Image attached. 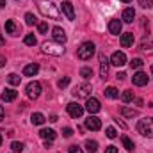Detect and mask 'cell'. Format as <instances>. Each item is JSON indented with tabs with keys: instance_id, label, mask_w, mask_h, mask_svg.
Returning <instances> with one entry per match:
<instances>
[{
	"instance_id": "cell-6",
	"label": "cell",
	"mask_w": 153,
	"mask_h": 153,
	"mask_svg": "<svg viewBox=\"0 0 153 153\" xmlns=\"http://www.w3.org/2000/svg\"><path fill=\"white\" fill-rule=\"evenodd\" d=\"M25 93H27V96L30 98V100H38L39 94H41V84L39 82H30L29 85H27V89H25Z\"/></svg>"
},
{
	"instance_id": "cell-25",
	"label": "cell",
	"mask_w": 153,
	"mask_h": 153,
	"mask_svg": "<svg viewBox=\"0 0 153 153\" xmlns=\"http://www.w3.org/2000/svg\"><path fill=\"white\" fill-rule=\"evenodd\" d=\"M121 116H125V117H135V116H139V112H137L135 109H128V107H121Z\"/></svg>"
},
{
	"instance_id": "cell-26",
	"label": "cell",
	"mask_w": 153,
	"mask_h": 153,
	"mask_svg": "<svg viewBox=\"0 0 153 153\" xmlns=\"http://www.w3.org/2000/svg\"><path fill=\"white\" fill-rule=\"evenodd\" d=\"M7 82H9L11 85H20V82H22V76L16 75V73H9V75H7Z\"/></svg>"
},
{
	"instance_id": "cell-8",
	"label": "cell",
	"mask_w": 153,
	"mask_h": 153,
	"mask_svg": "<svg viewBox=\"0 0 153 153\" xmlns=\"http://www.w3.org/2000/svg\"><path fill=\"white\" fill-rule=\"evenodd\" d=\"M52 38H53L55 43H59V45H64L68 41V36H66L64 29H61V27H53L52 29Z\"/></svg>"
},
{
	"instance_id": "cell-21",
	"label": "cell",
	"mask_w": 153,
	"mask_h": 153,
	"mask_svg": "<svg viewBox=\"0 0 153 153\" xmlns=\"http://www.w3.org/2000/svg\"><path fill=\"white\" fill-rule=\"evenodd\" d=\"M5 32H7V34H13V36L18 34V27H16V23H14L13 20H7V22H5Z\"/></svg>"
},
{
	"instance_id": "cell-20",
	"label": "cell",
	"mask_w": 153,
	"mask_h": 153,
	"mask_svg": "<svg viewBox=\"0 0 153 153\" xmlns=\"http://www.w3.org/2000/svg\"><path fill=\"white\" fill-rule=\"evenodd\" d=\"M39 135H41L45 141H53V139H55V132H53L52 128H43V130L39 132Z\"/></svg>"
},
{
	"instance_id": "cell-19",
	"label": "cell",
	"mask_w": 153,
	"mask_h": 153,
	"mask_svg": "<svg viewBox=\"0 0 153 153\" xmlns=\"http://www.w3.org/2000/svg\"><path fill=\"white\" fill-rule=\"evenodd\" d=\"M134 18H135V11H134V7H126V9L123 11V20H125L126 23H132Z\"/></svg>"
},
{
	"instance_id": "cell-35",
	"label": "cell",
	"mask_w": 153,
	"mask_h": 153,
	"mask_svg": "<svg viewBox=\"0 0 153 153\" xmlns=\"http://www.w3.org/2000/svg\"><path fill=\"white\" fill-rule=\"evenodd\" d=\"M38 29H39V34H46L48 32V23L46 22H41L38 25Z\"/></svg>"
},
{
	"instance_id": "cell-36",
	"label": "cell",
	"mask_w": 153,
	"mask_h": 153,
	"mask_svg": "<svg viewBox=\"0 0 153 153\" xmlns=\"http://www.w3.org/2000/svg\"><path fill=\"white\" fill-rule=\"evenodd\" d=\"M139 5L144 9H150V7H153V0H139Z\"/></svg>"
},
{
	"instance_id": "cell-49",
	"label": "cell",
	"mask_w": 153,
	"mask_h": 153,
	"mask_svg": "<svg viewBox=\"0 0 153 153\" xmlns=\"http://www.w3.org/2000/svg\"><path fill=\"white\" fill-rule=\"evenodd\" d=\"M152 75H153V66H152Z\"/></svg>"
},
{
	"instance_id": "cell-44",
	"label": "cell",
	"mask_w": 153,
	"mask_h": 153,
	"mask_svg": "<svg viewBox=\"0 0 153 153\" xmlns=\"http://www.w3.org/2000/svg\"><path fill=\"white\" fill-rule=\"evenodd\" d=\"M2 119H4V107L0 105V121H2Z\"/></svg>"
},
{
	"instance_id": "cell-34",
	"label": "cell",
	"mask_w": 153,
	"mask_h": 153,
	"mask_svg": "<svg viewBox=\"0 0 153 153\" xmlns=\"http://www.w3.org/2000/svg\"><path fill=\"white\" fill-rule=\"evenodd\" d=\"M105 134H107L109 139H116V137H117V132H116V128H112V126H109V128L105 130Z\"/></svg>"
},
{
	"instance_id": "cell-31",
	"label": "cell",
	"mask_w": 153,
	"mask_h": 153,
	"mask_svg": "<svg viewBox=\"0 0 153 153\" xmlns=\"http://www.w3.org/2000/svg\"><path fill=\"white\" fill-rule=\"evenodd\" d=\"M80 76H84V78H91V76H93V70H91L89 66L80 68Z\"/></svg>"
},
{
	"instance_id": "cell-47",
	"label": "cell",
	"mask_w": 153,
	"mask_h": 153,
	"mask_svg": "<svg viewBox=\"0 0 153 153\" xmlns=\"http://www.w3.org/2000/svg\"><path fill=\"white\" fill-rule=\"evenodd\" d=\"M121 2H125V4H128V2H132V0H121Z\"/></svg>"
},
{
	"instance_id": "cell-38",
	"label": "cell",
	"mask_w": 153,
	"mask_h": 153,
	"mask_svg": "<svg viewBox=\"0 0 153 153\" xmlns=\"http://www.w3.org/2000/svg\"><path fill=\"white\" fill-rule=\"evenodd\" d=\"M62 135H64L66 139H68V137H71V135H73V128H70V126H66V128L62 130Z\"/></svg>"
},
{
	"instance_id": "cell-29",
	"label": "cell",
	"mask_w": 153,
	"mask_h": 153,
	"mask_svg": "<svg viewBox=\"0 0 153 153\" xmlns=\"http://www.w3.org/2000/svg\"><path fill=\"white\" fill-rule=\"evenodd\" d=\"M121 100H123L125 103H130V102H134V93H132V91H123V94H121Z\"/></svg>"
},
{
	"instance_id": "cell-9",
	"label": "cell",
	"mask_w": 153,
	"mask_h": 153,
	"mask_svg": "<svg viewBox=\"0 0 153 153\" xmlns=\"http://www.w3.org/2000/svg\"><path fill=\"white\" fill-rule=\"evenodd\" d=\"M85 128H87V130H93V132L100 130V128H102V121H100V117H96V116L91 114L87 119H85Z\"/></svg>"
},
{
	"instance_id": "cell-1",
	"label": "cell",
	"mask_w": 153,
	"mask_h": 153,
	"mask_svg": "<svg viewBox=\"0 0 153 153\" xmlns=\"http://www.w3.org/2000/svg\"><path fill=\"white\" fill-rule=\"evenodd\" d=\"M36 5H38L39 13L50 20H61V11L57 9V5L50 0H36Z\"/></svg>"
},
{
	"instance_id": "cell-32",
	"label": "cell",
	"mask_w": 153,
	"mask_h": 153,
	"mask_svg": "<svg viewBox=\"0 0 153 153\" xmlns=\"http://www.w3.org/2000/svg\"><path fill=\"white\" fill-rule=\"evenodd\" d=\"M11 148H13V152H14V153H20V152H23V150H25V144H23V143L14 141V143L11 144Z\"/></svg>"
},
{
	"instance_id": "cell-43",
	"label": "cell",
	"mask_w": 153,
	"mask_h": 153,
	"mask_svg": "<svg viewBox=\"0 0 153 153\" xmlns=\"http://www.w3.org/2000/svg\"><path fill=\"white\" fill-rule=\"evenodd\" d=\"M116 123H117V125H119V126H121V128H126V125H125V123H123V121H119V119H116Z\"/></svg>"
},
{
	"instance_id": "cell-50",
	"label": "cell",
	"mask_w": 153,
	"mask_h": 153,
	"mask_svg": "<svg viewBox=\"0 0 153 153\" xmlns=\"http://www.w3.org/2000/svg\"><path fill=\"white\" fill-rule=\"evenodd\" d=\"M152 107H153V103H152Z\"/></svg>"
},
{
	"instance_id": "cell-41",
	"label": "cell",
	"mask_w": 153,
	"mask_h": 153,
	"mask_svg": "<svg viewBox=\"0 0 153 153\" xmlns=\"http://www.w3.org/2000/svg\"><path fill=\"white\" fill-rule=\"evenodd\" d=\"M4 66H5V57L0 55V68H4Z\"/></svg>"
},
{
	"instance_id": "cell-40",
	"label": "cell",
	"mask_w": 153,
	"mask_h": 153,
	"mask_svg": "<svg viewBox=\"0 0 153 153\" xmlns=\"http://www.w3.org/2000/svg\"><path fill=\"white\" fill-rule=\"evenodd\" d=\"M105 153H117V148H116V146H107Z\"/></svg>"
},
{
	"instance_id": "cell-27",
	"label": "cell",
	"mask_w": 153,
	"mask_h": 153,
	"mask_svg": "<svg viewBox=\"0 0 153 153\" xmlns=\"http://www.w3.org/2000/svg\"><path fill=\"white\" fill-rule=\"evenodd\" d=\"M143 64H144V61H143V59H139V57H135V59H132V61H130L132 70H141V68H143Z\"/></svg>"
},
{
	"instance_id": "cell-33",
	"label": "cell",
	"mask_w": 153,
	"mask_h": 153,
	"mask_svg": "<svg viewBox=\"0 0 153 153\" xmlns=\"http://www.w3.org/2000/svg\"><path fill=\"white\" fill-rule=\"evenodd\" d=\"M36 20H38V18H36L32 13H27V14H25V23H27V25H34Z\"/></svg>"
},
{
	"instance_id": "cell-18",
	"label": "cell",
	"mask_w": 153,
	"mask_h": 153,
	"mask_svg": "<svg viewBox=\"0 0 153 153\" xmlns=\"http://www.w3.org/2000/svg\"><path fill=\"white\" fill-rule=\"evenodd\" d=\"M121 27H123V25H121L119 20H111V22H109V32H111V34H116V36H117V34L121 32Z\"/></svg>"
},
{
	"instance_id": "cell-17",
	"label": "cell",
	"mask_w": 153,
	"mask_h": 153,
	"mask_svg": "<svg viewBox=\"0 0 153 153\" xmlns=\"http://www.w3.org/2000/svg\"><path fill=\"white\" fill-rule=\"evenodd\" d=\"M16 96H18V91H14V89H5L2 93V100L4 102H14Z\"/></svg>"
},
{
	"instance_id": "cell-10",
	"label": "cell",
	"mask_w": 153,
	"mask_h": 153,
	"mask_svg": "<svg viewBox=\"0 0 153 153\" xmlns=\"http://www.w3.org/2000/svg\"><path fill=\"white\" fill-rule=\"evenodd\" d=\"M68 114L71 116V117H82V114H84V107L82 105H78V103H75V102H71V103H68Z\"/></svg>"
},
{
	"instance_id": "cell-2",
	"label": "cell",
	"mask_w": 153,
	"mask_h": 153,
	"mask_svg": "<svg viewBox=\"0 0 153 153\" xmlns=\"http://www.w3.org/2000/svg\"><path fill=\"white\" fill-rule=\"evenodd\" d=\"M137 132H139L143 137L153 139V117H143V119H139V123H137Z\"/></svg>"
},
{
	"instance_id": "cell-37",
	"label": "cell",
	"mask_w": 153,
	"mask_h": 153,
	"mask_svg": "<svg viewBox=\"0 0 153 153\" xmlns=\"http://www.w3.org/2000/svg\"><path fill=\"white\" fill-rule=\"evenodd\" d=\"M68 84H70V76H64V78H61V80L57 82V85H59L61 89H64V87H66Z\"/></svg>"
},
{
	"instance_id": "cell-11",
	"label": "cell",
	"mask_w": 153,
	"mask_h": 153,
	"mask_svg": "<svg viewBox=\"0 0 153 153\" xmlns=\"http://www.w3.org/2000/svg\"><path fill=\"white\" fill-rule=\"evenodd\" d=\"M111 64H114V66H125L126 64V55H125V52H114L112 53V57H111Z\"/></svg>"
},
{
	"instance_id": "cell-12",
	"label": "cell",
	"mask_w": 153,
	"mask_h": 153,
	"mask_svg": "<svg viewBox=\"0 0 153 153\" xmlns=\"http://www.w3.org/2000/svg\"><path fill=\"white\" fill-rule=\"evenodd\" d=\"M109 59L105 57V53H100V76L102 78H107L109 75Z\"/></svg>"
},
{
	"instance_id": "cell-13",
	"label": "cell",
	"mask_w": 153,
	"mask_h": 153,
	"mask_svg": "<svg viewBox=\"0 0 153 153\" xmlns=\"http://www.w3.org/2000/svg\"><path fill=\"white\" fill-rule=\"evenodd\" d=\"M62 13H64V16L70 20V22H73L75 20V9H73V4L71 2H62Z\"/></svg>"
},
{
	"instance_id": "cell-42",
	"label": "cell",
	"mask_w": 153,
	"mask_h": 153,
	"mask_svg": "<svg viewBox=\"0 0 153 153\" xmlns=\"http://www.w3.org/2000/svg\"><path fill=\"white\" fill-rule=\"evenodd\" d=\"M125 73H117V75H116V78H117V80H125Z\"/></svg>"
},
{
	"instance_id": "cell-28",
	"label": "cell",
	"mask_w": 153,
	"mask_h": 153,
	"mask_svg": "<svg viewBox=\"0 0 153 153\" xmlns=\"http://www.w3.org/2000/svg\"><path fill=\"white\" fill-rule=\"evenodd\" d=\"M105 96L114 100V98H117V96H119V93H117V89H116V87H112V85H111V87H107V89H105Z\"/></svg>"
},
{
	"instance_id": "cell-14",
	"label": "cell",
	"mask_w": 153,
	"mask_h": 153,
	"mask_svg": "<svg viewBox=\"0 0 153 153\" xmlns=\"http://www.w3.org/2000/svg\"><path fill=\"white\" fill-rule=\"evenodd\" d=\"M132 82H134V85L143 87V85H146V84H148V75H146L144 71H137L135 75L132 76Z\"/></svg>"
},
{
	"instance_id": "cell-22",
	"label": "cell",
	"mask_w": 153,
	"mask_h": 153,
	"mask_svg": "<svg viewBox=\"0 0 153 153\" xmlns=\"http://www.w3.org/2000/svg\"><path fill=\"white\" fill-rule=\"evenodd\" d=\"M84 146H85V150H87L89 153H96V152H98V143H96V141H91V139H87Z\"/></svg>"
},
{
	"instance_id": "cell-15",
	"label": "cell",
	"mask_w": 153,
	"mask_h": 153,
	"mask_svg": "<svg viewBox=\"0 0 153 153\" xmlns=\"http://www.w3.org/2000/svg\"><path fill=\"white\" fill-rule=\"evenodd\" d=\"M134 41H135L134 32H126V34H123L121 39H119V43H121L123 48H130V46H134Z\"/></svg>"
},
{
	"instance_id": "cell-23",
	"label": "cell",
	"mask_w": 153,
	"mask_h": 153,
	"mask_svg": "<svg viewBox=\"0 0 153 153\" xmlns=\"http://www.w3.org/2000/svg\"><path fill=\"white\" fill-rule=\"evenodd\" d=\"M121 141H123V146L126 148V152H134V148H135V144H134V141H132L130 137H126V135H123V137H121Z\"/></svg>"
},
{
	"instance_id": "cell-24",
	"label": "cell",
	"mask_w": 153,
	"mask_h": 153,
	"mask_svg": "<svg viewBox=\"0 0 153 153\" xmlns=\"http://www.w3.org/2000/svg\"><path fill=\"white\" fill-rule=\"evenodd\" d=\"M30 121H32V125H43L46 119H45V116L41 114V112H34V114L30 116Z\"/></svg>"
},
{
	"instance_id": "cell-39",
	"label": "cell",
	"mask_w": 153,
	"mask_h": 153,
	"mask_svg": "<svg viewBox=\"0 0 153 153\" xmlns=\"http://www.w3.org/2000/svg\"><path fill=\"white\" fill-rule=\"evenodd\" d=\"M70 153H84V152H82V148H78V146H71V148H70Z\"/></svg>"
},
{
	"instance_id": "cell-16",
	"label": "cell",
	"mask_w": 153,
	"mask_h": 153,
	"mask_svg": "<svg viewBox=\"0 0 153 153\" xmlns=\"http://www.w3.org/2000/svg\"><path fill=\"white\" fill-rule=\"evenodd\" d=\"M39 71V66L36 62H32V64H27L25 68H23V75L25 76H36Z\"/></svg>"
},
{
	"instance_id": "cell-3",
	"label": "cell",
	"mask_w": 153,
	"mask_h": 153,
	"mask_svg": "<svg viewBox=\"0 0 153 153\" xmlns=\"http://www.w3.org/2000/svg\"><path fill=\"white\" fill-rule=\"evenodd\" d=\"M94 43L93 41H85V43H82L80 45V48L76 50V55H78V59H82V61H87V59H91L93 55H94Z\"/></svg>"
},
{
	"instance_id": "cell-46",
	"label": "cell",
	"mask_w": 153,
	"mask_h": 153,
	"mask_svg": "<svg viewBox=\"0 0 153 153\" xmlns=\"http://www.w3.org/2000/svg\"><path fill=\"white\" fill-rule=\"evenodd\" d=\"M4 45H5V41H4V38L0 36V46H4Z\"/></svg>"
},
{
	"instance_id": "cell-4",
	"label": "cell",
	"mask_w": 153,
	"mask_h": 153,
	"mask_svg": "<svg viewBox=\"0 0 153 153\" xmlns=\"http://www.w3.org/2000/svg\"><path fill=\"white\" fill-rule=\"evenodd\" d=\"M41 48H43V52L45 53H48V55H62L64 53V48H62V45H59V43H48V41H45L43 45H41Z\"/></svg>"
},
{
	"instance_id": "cell-30",
	"label": "cell",
	"mask_w": 153,
	"mask_h": 153,
	"mask_svg": "<svg viewBox=\"0 0 153 153\" xmlns=\"http://www.w3.org/2000/svg\"><path fill=\"white\" fill-rule=\"evenodd\" d=\"M23 43H25L27 46H34V45L38 43V39H36V36H34V34H27V36H25V39H23Z\"/></svg>"
},
{
	"instance_id": "cell-45",
	"label": "cell",
	"mask_w": 153,
	"mask_h": 153,
	"mask_svg": "<svg viewBox=\"0 0 153 153\" xmlns=\"http://www.w3.org/2000/svg\"><path fill=\"white\" fill-rule=\"evenodd\" d=\"M2 7H5V0H0V9Z\"/></svg>"
},
{
	"instance_id": "cell-7",
	"label": "cell",
	"mask_w": 153,
	"mask_h": 153,
	"mask_svg": "<svg viewBox=\"0 0 153 153\" xmlns=\"http://www.w3.org/2000/svg\"><path fill=\"white\" fill-rule=\"evenodd\" d=\"M100 109H102V105H100V102H98L96 98L89 96V98L85 100V111H87L89 114H96V112H100Z\"/></svg>"
},
{
	"instance_id": "cell-5",
	"label": "cell",
	"mask_w": 153,
	"mask_h": 153,
	"mask_svg": "<svg viewBox=\"0 0 153 153\" xmlns=\"http://www.w3.org/2000/svg\"><path fill=\"white\" fill-rule=\"evenodd\" d=\"M91 91H93V87H91V84H80V85H76L75 91H73V94H75L76 98H89L91 96Z\"/></svg>"
},
{
	"instance_id": "cell-48",
	"label": "cell",
	"mask_w": 153,
	"mask_h": 153,
	"mask_svg": "<svg viewBox=\"0 0 153 153\" xmlns=\"http://www.w3.org/2000/svg\"><path fill=\"white\" fill-rule=\"evenodd\" d=\"M0 144H2V135H0Z\"/></svg>"
}]
</instances>
